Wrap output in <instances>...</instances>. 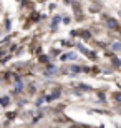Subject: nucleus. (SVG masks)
<instances>
[{
	"mask_svg": "<svg viewBox=\"0 0 121 128\" xmlns=\"http://www.w3.org/2000/svg\"><path fill=\"white\" fill-rule=\"evenodd\" d=\"M81 70H83L81 66H68V68H63L65 73H80Z\"/></svg>",
	"mask_w": 121,
	"mask_h": 128,
	"instance_id": "nucleus-1",
	"label": "nucleus"
},
{
	"mask_svg": "<svg viewBox=\"0 0 121 128\" xmlns=\"http://www.w3.org/2000/svg\"><path fill=\"white\" fill-rule=\"evenodd\" d=\"M106 22H108V27H110V28H118V22H116V20L108 18Z\"/></svg>",
	"mask_w": 121,
	"mask_h": 128,
	"instance_id": "nucleus-2",
	"label": "nucleus"
},
{
	"mask_svg": "<svg viewBox=\"0 0 121 128\" xmlns=\"http://www.w3.org/2000/svg\"><path fill=\"white\" fill-rule=\"evenodd\" d=\"M56 96H60V90H55V92H53V93H51L50 96H48V100H55Z\"/></svg>",
	"mask_w": 121,
	"mask_h": 128,
	"instance_id": "nucleus-3",
	"label": "nucleus"
},
{
	"mask_svg": "<svg viewBox=\"0 0 121 128\" xmlns=\"http://www.w3.org/2000/svg\"><path fill=\"white\" fill-rule=\"evenodd\" d=\"M113 50H121V43H115L113 45Z\"/></svg>",
	"mask_w": 121,
	"mask_h": 128,
	"instance_id": "nucleus-4",
	"label": "nucleus"
},
{
	"mask_svg": "<svg viewBox=\"0 0 121 128\" xmlns=\"http://www.w3.org/2000/svg\"><path fill=\"white\" fill-rule=\"evenodd\" d=\"M115 100H118V102H121V93H115Z\"/></svg>",
	"mask_w": 121,
	"mask_h": 128,
	"instance_id": "nucleus-5",
	"label": "nucleus"
},
{
	"mask_svg": "<svg viewBox=\"0 0 121 128\" xmlns=\"http://www.w3.org/2000/svg\"><path fill=\"white\" fill-rule=\"evenodd\" d=\"M0 103H2V105H7V103H8V98H2V100H0Z\"/></svg>",
	"mask_w": 121,
	"mask_h": 128,
	"instance_id": "nucleus-6",
	"label": "nucleus"
},
{
	"mask_svg": "<svg viewBox=\"0 0 121 128\" xmlns=\"http://www.w3.org/2000/svg\"><path fill=\"white\" fill-rule=\"evenodd\" d=\"M70 128H83V126H81V125H71Z\"/></svg>",
	"mask_w": 121,
	"mask_h": 128,
	"instance_id": "nucleus-7",
	"label": "nucleus"
},
{
	"mask_svg": "<svg viewBox=\"0 0 121 128\" xmlns=\"http://www.w3.org/2000/svg\"><path fill=\"white\" fill-rule=\"evenodd\" d=\"M25 128H32V126H25Z\"/></svg>",
	"mask_w": 121,
	"mask_h": 128,
	"instance_id": "nucleus-8",
	"label": "nucleus"
}]
</instances>
